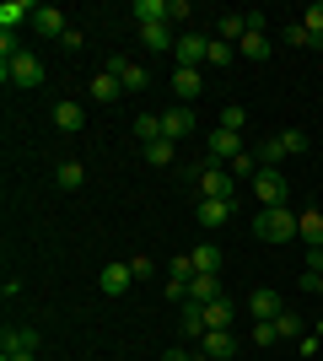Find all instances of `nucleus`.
Wrapping results in <instances>:
<instances>
[{"label":"nucleus","instance_id":"obj_10","mask_svg":"<svg viewBox=\"0 0 323 361\" xmlns=\"http://www.w3.org/2000/svg\"><path fill=\"white\" fill-rule=\"evenodd\" d=\"M129 286H135L129 264H103V270H97V291H103V297H124Z\"/></svg>","mask_w":323,"mask_h":361},{"label":"nucleus","instance_id":"obj_32","mask_svg":"<svg viewBox=\"0 0 323 361\" xmlns=\"http://www.w3.org/2000/svg\"><path fill=\"white\" fill-rule=\"evenodd\" d=\"M237 54H243V60H264V54H270V38H264V32H248L243 44H237Z\"/></svg>","mask_w":323,"mask_h":361},{"label":"nucleus","instance_id":"obj_19","mask_svg":"<svg viewBox=\"0 0 323 361\" xmlns=\"http://www.w3.org/2000/svg\"><path fill=\"white\" fill-rule=\"evenodd\" d=\"M140 44L151 49V54H167V49H178V38H172V22H156V27H140Z\"/></svg>","mask_w":323,"mask_h":361},{"label":"nucleus","instance_id":"obj_33","mask_svg":"<svg viewBox=\"0 0 323 361\" xmlns=\"http://www.w3.org/2000/svg\"><path fill=\"white\" fill-rule=\"evenodd\" d=\"M253 157H259V167H280V157H286L280 135H275V140H264V146H253Z\"/></svg>","mask_w":323,"mask_h":361},{"label":"nucleus","instance_id":"obj_38","mask_svg":"<svg viewBox=\"0 0 323 361\" xmlns=\"http://www.w3.org/2000/svg\"><path fill=\"white\" fill-rule=\"evenodd\" d=\"M253 340H259V345H275L280 334H275V318H259V324H253Z\"/></svg>","mask_w":323,"mask_h":361},{"label":"nucleus","instance_id":"obj_35","mask_svg":"<svg viewBox=\"0 0 323 361\" xmlns=\"http://www.w3.org/2000/svg\"><path fill=\"white\" fill-rule=\"evenodd\" d=\"M280 146H286V157H296V151H312V140H308V130H286Z\"/></svg>","mask_w":323,"mask_h":361},{"label":"nucleus","instance_id":"obj_12","mask_svg":"<svg viewBox=\"0 0 323 361\" xmlns=\"http://www.w3.org/2000/svg\"><path fill=\"white\" fill-rule=\"evenodd\" d=\"M200 356H205V361H232V356H237V340H232V329H210V334L200 340Z\"/></svg>","mask_w":323,"mask_h":361},{"label":"nucleus","instance_id":"obj_26","mask_svg":"<svg viewBox=\"0 0 323 361\" xmlns=\"http://www.w3.org/2000/svg\"><path fill=\"white\" fill-rule=\"evenodd\" d=\"M210 329H232V297H221V302L205 307V334H210Z\"/></svg>","mask_w":323,"mask_h":361},{"label":"nucleus","instance_id":"obj_31","mask_svg":"<svg viewBox=\"0 0 323 361\" xmlns=\"http://www.w3.org/2000/svg\"><path fill=\"white\" fill-rule=\"evenodd\" d=\"M232 60H237V44H221V38H210V49H205V65H221V71H227Z\"/></svg>","mask_w":323,"mask_h":361},{"label":"nucleus","instance_id":"obj_39","mask_svg":"<svg viewBox=\"0 0 323 361\" xmlns=\"http://www.w3.org/2000/svg\"><path fill=\"white\" fill-rule=\"evenodd\" d=\"M296 345H302V356H318V345H323V324H318V329H312V334H302V340H296Z\"/></svg>","mask_w":323,"mask_h":361},{"label":"nucleus","instance_id":"obj_41","mask_svg":"<svg viewBox=\"0 0 323 361\" xmlns=\"http://www.w3.org/2000/svg\"><path fill=\"white\" fill-rule=\"evenodd\" d=\"M302 286H308V291H318V297H323V275H302Z\"/></svg>","mask_w":323,"mask_h":361},{"label":"nucleus","instance_id":"obj_23","mask_svg":"<svg viewBox=\"0 0 323 361\" xmlns=\"http://www.w3.org/2000/svg\"><path fill=\"white\" fill-rule=\"evenodd\" d=\"M92 97H97V103H119V97H124V81L113 71H97L92 75Z\"/></svg>","mask_w":323,"mask_h":361},{"label":"nucleus","instance_id":"obj_7","mask_svg":"<svg viewBox=\"0 0 323 361\" xmlns=\"http://www.w3.org/2000/svg\"><path fill=\"white\" fill-rule=\"evenodd\" d=\"M103 71H113L124 81V92H146L151 87V71H146V65H135V60H124V54H113V60L103 65Z\"/></svg>","mask_w":323,"mask_h":361},{"label":"nucleus","instance_id":"obj_30","mask_svg":"<svg viewBox=\"0 0 323 361\" xmlns=\"http://www.w3.org/2000/svg\"><path fill=\"white\" fill-rule=\"evenodd\" d=\"M227 173H232L237 183H253V178H259V157H253V151H243V157H237V162H232Z\"/></svg>","mask_w":323,"mask_h":361},{"label":"nucleus","instance_id":"obj_16","mask_svg":"<svg viewBox=\"0 0 323 361\" xmlns=\"http://www.w3.org/2000/svg\"><path fill=\"white\" fill-rule=\"evenodd\" d=\"M162 135L167 140H189L194 135V114H189V108H167V114H162Z\"/></svg>","mask_w":323,"mask_h":361},{"label":"nucleus","instance_id":"obj_8","mask_svg":"<svg viewBox=\"0 0 323 361\" xmlns=\"http://www.w3.org/2000/svg\"><path fill=\"white\" fill-rule=\"evenodd\" d=\"M232 211H237V200H200V211H194V221H200L205 232H221V226L232 221Z\"/></svg>","mask_w":323,"mask_h":361},{"label":"nucleus","instance_id":"obj_3","mask_svg":"<svg viewBox=\"0 0 323 361\" xmlns=\"http://www.w3.org/2000/svg\"><path fill=\"white\" fill-rule=\"evenodd\" d=\"M0 81H11V87H22V92L44 87V60H38L32 49H22L16 60H0Z\"/></svg>","mask_w":323,"mask_h":361},{"label":"nucleus","instance_id":"obj_36","mask_svg":"<svg viewBox=\"0 0 323 361\" xmlns=\"http://www.w3.org/2000/svg\"><path fill=\"white\" fill-rule=\"evenodd\" d=\"M302 27H308V38H323V0L302 11Z\"/></svg>","mask_w":323,"mask_h":361},{"label":"nucleus","instance_id":"obj_42","mask_svg":"<svg viewBox=\"0 0 323 361\" xmlns=\"http://www.w3.org/2000/svg\"><path fill=\"white\" fill-rule=\"evenodd\" d=\"M0 361H38V356H32V350H22V356H0Z\"/></svg>","mask_w":323,"mask_h":361},{"label":"nucleus","instance_id":"obj_6","mask_svg":"<svg viewBox=\"0 0 323 361\" xmlns=\"http://www.w3.org/2000/svg\"><path fill=\"white\" fill-rule=\"evenodd\" d=\"M22 350L38 356V329H27V324H6V329H0V356H22Z\"/></svg>","mask_w":323,"mask_h":361},{"label":"nucleus","instance_id":"obj_24","mask_svg":"<svg viewBox=\"0 0 323 361\" xmlns=\"http://www.w3.org/2000/svg\"><path fill=\"white\" fill-rule=\"evenodd\" d=\"M178 329H184V340H205V307H200V302H184Z\"/></svg>","mask_w":323,"mask_h":361},{"label":"nucleus","instance_id":"obj_20","mask_svg":"<svg viewBox=\"0 0 323 361\" xmlns=\"http://www.w3.org/2000/svg\"><path fill=\"white\" fill-rule=\"evenodd\" d=\"M140 27H156V22H172V0H135Z\"/></svg>","mask_w":323,"mask_h":361},{"label":"nucleus","instance_id":"obj_27","mask_svg":"<svg viewBox=\"0 0 323 361\" xmlns=\"http://www.w3.org/2000/svg\"><path fill=\"white\" fill-rule=\"evenodd\" d=\"M221 130L243 135V130H248V108H243V103H221Z\"/></svg>","mask_w":323,"mask_h":361},{"label":"nucleus","instance_id":"obj_18","mask_svg":"<svg viewBox=\"0 0 323 361\" xmlns=\"http://www.w3.org/2000/svg\"><path fill=\"white\" fill-rule=\"evenodd\" d=\"M32 27L44 32V38H65V32H70V27H65V11H60V6H38Z\"/></svg>","mask_w":323,"mask_h":361},{"label":"nucleus","instance_id":"obj_37","mask_svg":"<svg viewBox=\"0 0 323 361\" xmlns=\"http://www.w3.org/2000/svg\"><path fill=\"white\" fill-rule=\"evenodd\" d=\"M124 264H129V275H135V281L156 275V259H151V254H135V259H124Z\"/></svg>","mask_w":323,"mask_h":361},{"label":"nucleus","instance_id":"obj_13","mask_svg":"<svg viewBox=\"0 0 323 361\" xmlns=\"http://www.w3.org/2000/svg\"><path fill=\"white\" fill-rule=\"evenodd\" d=\"M189 259H194V275H221V270H227V254H221L215 243H194Z\"/></svg>","mask_w":323,"mask_h":361},{"label":"nucleus","instance_id":"obj_17","mask_svg":"<svg viewBox=\"0 0 323 361\" xmlns=\"http://www.w3.org/2000/svg\"><path fill=\"white\" fill-rule=\"evenodd\" d=\"M227 291H221V275H194V286H189L184 302H200V307H210V302H221Z\"/></svg>","mask_w":323,"mask_h":361},{"label":"nucleus","instance_id":"obj_11","mask_svg":"<svg viewBox=\"0 0 323 361\" xmlns=\"http://www.w3.org/2000/svg\"><path fill=\"white\" fill-rule=\"evenodd\" d=\"M248 313H253V324H259V318H280L286 302H280L275 286H259V291H248Z\"/></svg>","mask_w":323,"mask_h":361},{"label":"nucleus","instance_id":"obj_28","mask_svg":"<svg viewBox=\"0 0 323 361\" xmlns=\"http://www.w3.org/2000/svg\"><path fill=\"white\" fill-rule=\"evenodd\" d=\"M135 140H140V146L162 140V114H140V119H135Z\"/></svg>","mask_w":323,"mask_h":361},{"label":"nucleus","instance_id":"obj_1","mask_svg":"<svg viewBox=\"0 0 323 361\" xmlns=\"http://www.w3.org/2000/svg\"><path fill=\"white\" fill-rule=\"evenodd\" d=\"M296 221H302V216H296L291 205H270V211L253 216V238H259V243H291Z\"/></svg>","mask_w":323,"mask_h":361},{"label":"nucleus","instance_id":"obj_21","mask_svg":"<svg viewBox=\"0 0 323 361\" xmlns=\"http://www.w3.org/2000/svg\"><path fill=\"white\" fill-rule=\"evenodd\" d=\"M296 238L308 243V248H323V205H318V211H302V221H296Z\"/></svg>","mask_w":323,"mask_h":361},{"label":"nucleus","instance_id":"obj_5","mask_svg":"<svg viewBox=\"0 0 323 361\" xmlns=\"http://www.w3.org/2000/svg\"><path fill=\"white\" fill-rule=\"evenodd\" d=\"M253 195H259V205L270 211V205H286L291 183H286V173H280V167H259V178H253Z\"/></svg>","mask_w":323,"mask_h":361},{"label":"nucleus","instance_id":"obj_4","mask_svg":"<svg viewBox=\"0 0 323 361\" xmlns=\"http://www.w3.org/2000/svg\"><path fill=\"white\" fill-rule=\"evenodd\" d=\"M243 135H232V130H215V135L210 140H205V162H210V167H232V162H237V157H243Z\"/></svg>","mask_w":323,"mask_h":361},{"label":"nucleus","instance_id":"obj_15","mask_svg":"<svg viewBox=\"0 0 323 361\" xmlns=\"http://www.w3.org/2000/svg\"><path fill=\"white\" fill-rule=\"evenodd\" d=\"M32 16H38L32 0H6V6H0V32H16L22 22H32Z\"/></svg>","mask_w":323,"mask_h":361},{"label":"nucleus","instance_id":"obj_34","mask_svg":"<svg viewBox=\"0 0 323 361\" xmlns=\"http://www.w3.org/2000/svg\"><path fill=\"white\" fill-rule=\"evenodd\" d=\"M275 334H280V340H302V318H296V313H280L275 318Z\"/></svg>","mask_w":323,"mask_h":361},{"label":"nucleus","instance_id":"obj_2","mask_svg":"<svg viewBox=\"0 0 323 361\" xmlns=\"http://www.w3.org/2000/svg\"><path fill=\"white\" fill-rule=\"evenodd\" d=\"M189 178H194V189H200V200H232V189H237V178H232L227 167H210L200 157V162L189 167Z\"/></svg>","mask_w":323,"mask_h":361},{"label":"nucleus","instance_id":"obj_14","mask_svg":"<svg viewBox=\"0 0 323 361\" xmlns=\"http://www.w3.org/2000/svg\"><path fill=\"white\" fill-rule=\"evenodd\" d=\"M172 92H178V103L189 108V103L205 92V71H189V65H178V71H172Z\"/></svg>","mask_w":323,"mask_h":361},{"label":"nucleus","instance_id":"obj_25","mask_svg":"<svg viewBox=\"0 0 323 361\" xmlns=\"http://www.w3.org/2000/svg\"><path fill=\"white\" fill-rule=\"evenodd\" d=\"M140 157H146L151 167H167L172 157H178V140H167V135H162V140H151V146H140Z\"/></svg>","mask_w":323,"mask_h":361},{"label":"nucleus","instance_id":"obj_22","mask_svg":"<svg viewBox=\"0 0 323 361\" xmlns=\"http://www.w3.org/2000/svg\"><path fill=\"white\" fill-rule=\"evenodd\" d=\"M81 124H87V108H81V103H54V130L76 135Z\"/></svg>","mask_w":323,"mask_h":361},{"label":"nucleus","instance_id":"obj_9","mask_svg":"<svg viewBox=\"0 0 323 361\" xmlns=\"http://www.w3.org/2000/svg\"><path fill=\"white\" fill-rule=\"evenodd\" d=\"M205 49H210V38H205V32H178V49H172V54H178V65L200 71V65H205Z\"/></svg>","mask_w":323,"mask_h":361},{"label":"nucleus","instance_id":"obj_29","mask_svg":"<svg viewBox=\"0 0 323 361\" xmlns=\"http://www.w3.org/2000/svg\"><path fill=\"white\" fill-rule=\"evenodd\" d=\"M54 183H60V189H81V183H87V167L81 162H60L54 167Z\"/></svg>","mask_w":323,"mask_h":361},{"label":"nucleus","instance_id":"obj_40","mask_svg":"<svg viewBox=\"0 0 323 361\" xmlns=\"http://www.w3.org/2000/svg\"><path fill=\"white\" fill-rule=\"evenodd\" d=\"M280 38H286V44H296V49H302V44H312V38H308V27H302V22H291V27H280Z\"/></svg>","mask_w":323,"mask_h":361}]
</instances>
